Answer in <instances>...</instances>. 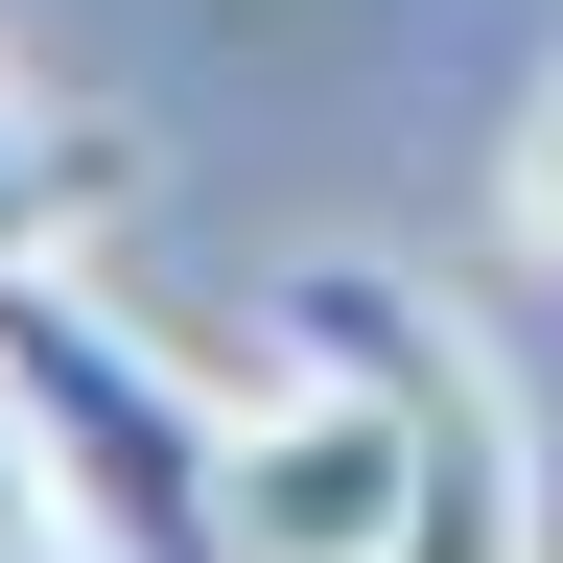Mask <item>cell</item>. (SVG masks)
Returning <instances> with one entry per match:
<instances>
[{
    "label": "cell",
    "instance_id": "obj_3",
    "mask_svg": "<svg viewBox=\"0 0 563 563\" xmlns=\"http://www.w3.org/2000/svg\"><path fill=\"white\" fill-rule=\"evenodd\" d=\"M399 493H422L399 376L329 352V329H282V399H235V540H258V563H376Z\"/></svg>",
    "mask_w": 563,
    "mask_h": 563
},
{
    "label": "cell",
    "instance_id": "obj_2",
    "mask_svg": "<svg viewBox=\"0 0 563 563\" xmlns=\"http://www.w3.org/2000/svg\"><path fill=\"white\" fill-rule=\"evenodd\" d=\"M282 329L376 352L399 422H422V493H399V540H376V563H540V422H517V376H493V352L422 306L399 258H306V282H282Z\"/></svg>",
    "mask_w": 563,
    "mask_h": 563
},
{
    "label": "cell",
    "instance_id": "obj_1",
    "mask_svg": "<svg viewBox=\"0 0 563 563\" xmlns=\"http://www.w3.org/2000/svg\"><path fill=\"white\" fill-rule=\"evenodd\" d=\"M0 399L47 422L70 563H258V540H235V399L165 376V352H141V306H95L70 258L0 282Z\"/></svg>",
    "mask_w": 563,
    "mask_h": 563
},
{
    "label": "cell",
    "instance_id": "obj_4",
    "mask_svg": "<svg viewBox=\"0 0 563 563\" xmlns=\"http://www.w3.org/2000/svg\"><path fill=\"white\" fill-rule=\"evenodd\" d=\"M118 211H141V141L118 118H24V95H0V282L70 258V235H118Z\"/></svg>",
    "mask_w": 563,
    "mask_h": 563
},
{
    "label": "cell",
    "instance_id": "obj_5",
    "mask_svg": "<svg viewBox=\"0 0 563 563\" xmlns=\"http://www.w3.org/2000/svg\"><path fill=\"white\" fill-rule=\"evenodd\" d=\"M0 563H70V493H47V422L0 399Z\"/></svg>",
    "mask_w": 563,
    "mask_h": 563
},
{
    "label": "cell",
    "instance_id": "obj_6",
    "mask_svg": "<svg viewBox=\"0 0 563 563\" xmlns=\"http://www.w3.org/2000/svg\"><path fill=\"white\" fill-rule=\"evenodd\" d=\"M517 235L563 258V95H540V141H517Z\"/></svg>",
    "mask_w": 563,
    "mask_h": 563
}]
</instances>
